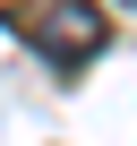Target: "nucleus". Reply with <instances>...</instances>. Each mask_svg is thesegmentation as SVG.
<instances>
[{
    "label": "nucleus",
    "instance_id": "f257e3e1",
    "mask_svg": "<svg viewBox=\"0 0 137 146\" xmlns=\"http://www.w3.org/2000/svg\"><path fill=\"white\" fill-rule=\"evenodd\" d=\"M17 26H26L51 60H86V52H103V9H86V0H51L43 17L17 9Z\"/></svg>",
    "mask_w": 137,
    "mask_h": 146
},
{
    "label": "nucleus",
    "instance_id": "f03ea898",
    "mask_svg": "<svg viewBox=\"0 0 137 146\" xmlns=\"http://www.w3.org/2000/svg\"><path fill=\"white\" fill-rule=\"evenodd\" d=\"M120 9H137V0H120Z\"/></svg>",
    "mask_w": 137,
    "mask_h": 146
}]
</instances>
